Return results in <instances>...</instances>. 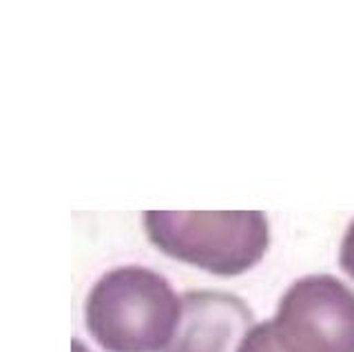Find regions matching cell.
I'll return each mask as SVG.
<instances>
[{"label": "cell", "mask_w": 354, "mask_h": 352, "mask_svg": "<svg viewBox=\"0 0 354 352\" xmlns=\"http://www.w3.org/2000/svg\"><path fill=\"white\" fill-rule=\"evenodd\" d=\"M182 297L160 272L122 266L102 275L84 304V324L106 352H164L180 326Z\"/></svg>", "instance_id": "6da1fadb"}, {"label": "cell", "mask_w": 354, "mask_h": 352, "mask_svg": "<svg viewBox=\"0 0 354 352\" xmlns=\"http://www.w3.org/2000/svg\"><path fill=\"white\" fill-rule=\"evenodd\" d=\"M142 224L164 255L219 277H237L257 266L270 244L268 217L259 211H147Z\"/></svg>", "instance_id": "7a4b0ae2"}, {"label": "cell", "mask_w": 354, "mask_h": 352, "mask_svg": "<svg viewBox=\"0 0 354 352\" xmlns=\"http://www.w3.org/2000/svg\"><path fill=\"white\" fill-rule=\"evenodd\" d=\"M270 322L286 352H354V290L332 275H308L283 293Z\"/></svg>", "instance_id": "3957f363"}, {"label": "cell", "mask_w": 354, "mask_h": 352, "mask_svg": "<svg viewBox=\"0 0 354 352\" xmlns=\"http://www.w3.org/2000/svg\"><path fill=\"white\" fill-rule=\"evenodd\" d=\"M252 322V311L237 295L188 290L182 295L180 326L164 352H237Z\"/></svg>", "instance_id": "277c9868"}, {"label": "cell", "mask_w": 354, "mask_h": 352, "mask_svg": "<svg viewBox=\"0 0 354 352\" xmlns=\"http://www.w3.org/2000/svg\"><path fill=\"white\" fill-rule=\"evenodd\" d=\"M237 352H286V350L279 346V341H277L272 322L268 319V322H263V324H254L248 330L246 337L241 339Z\"/></svg>", "instance_id": "5b68a950"}, {"label": "cell", "mask_w": 354, "mask_h": 352, "mask_svg": "<svg viewBox=\"0 0 354 352\" xmlns=\"http://www.w3.org/2000/svg\"><path fill=\"white\" fill-rule=\"evenodd\" d=\"M339 266L341 270L354 279V219L350 222L346 235L341 239V248H339Z\"/></svg>", "instance_id": "8992f818"}, {"label": "cell", "mask_w": 354, "mask_h": 352, "mask_svg": "<svg viewBox=\"0 0 354 352\" xmlns=\"http://www.w3.org/2000/svg\"><path fill=\"white\" fill-rule=\"evenodd\" d=\"M73 352H88V350H86L77 339H73Z\"/></svg>", "instance_id": "52a82bcc"}]
</instances>
